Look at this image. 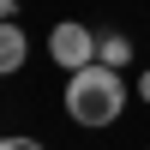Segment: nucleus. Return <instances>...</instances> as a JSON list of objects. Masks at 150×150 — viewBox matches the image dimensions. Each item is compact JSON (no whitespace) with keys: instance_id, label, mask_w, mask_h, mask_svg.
I'll list each match as a JSON object with an SVG mask.
<instances>
[{"instance_id":"20e7f679","label":"nucleus","mask_w":150,"mask_h":150,"mask_svg":"<svg viewBox=\"0 0 150 150\" xmlns=\"http://www.w3.org/2000/svg\"><path fill=\"white\" fill-rule=\"evenodd\" d=\"M132 54H138V48H132V36H120V30H96V60H102V66L126 72Z\"/></svg>"},{"instance_id":"39448f33","label":"nucleus","mask_w":150,"mask_h":150,"mask_svg":"<svg viewBox=\"0 0 150 150\" xmlns=\"http://www.w3.org/2000/svg\"><path fill=\"white\" fill-rule=\"evenodd\" d=\"M0 150H42L36 138H0Z\"/></svg>"},{"instance_id":"6e6552de","label":"nucleus","mask_w":150,"mask_h":150,"mask_svg":"<svg viewBox=\"0 0 150 150\" xmlns=\"http://www.w3.org/2000/svg\"><path fill=\"white\" fill-rule=\"evenodd\" d=\"M144 150H150V144H144Z\"/></svg>"},{"instance_id":"7ed1b4c3","label":"nucleus","mask_w":150,"mask_h":150,"mask_svg":"<svg viewBox=\"0 0 150 150\" xmlns=\"http://www.w3.org/2000/svg\"><path fill=\"white\" fill-rule=\"evenodd\" d=\"M24 60H30V36L18 30V18H0V78H12Z\"/></svg>"},{"instance_id":"f03ea898","label":"nucleus","mask_w":150,"mask_h":150,"mask_svg":"<svg viewBox=\"0 0 150 150\" xmlns=\"http://www.w3.org/2000/svg\"><path fill=\"white\" fill-rule=\"evenodd\" d=\"M48 60H54L60 72L90 66V60H96V30H90V24H78V18H60L54 30H48Z\"/></svg>"},{"instance_id":"f257e3e1","label":"nucleus","mask_w":150,"mask_h":150,"mask_svg":"<svg viewBox=\"0 0 150 150\" xmlns=\"http://www.w3.org/2000/svg\"><path fill=\"white\" fill-rule=\"evenodd\" d=\"M126 72L102 66V60H90V66L66 72V120L84 132H108L120 126V114H126Z\"/></svg>"},{"instance_id":"0eeeda50","label":"nucleus","mask_w":150,"mask_h":150,"mask_svg":"<svg viewBox=\"0 0 150 150\" xmlns=\"http://www.w3.org/2000/svg\"><path fill=\"white\" fill-rule=\"evenodd\" d=\"M138 102H150V72H144V78H138Z\"/></svg>"},{"instance_id":"423d86ee","label":"nucleus","mask_w":150,"mask_h":150,"mask_svg":"<svg viewBox=\"0 0 150 150\" xmlns=\"http://www.w3.org/2000/svg\"><path fill=\"white\" fill-rule=\"evenodd\" d=\"M0 18H18V0H0Z\"/></svg>"}]
</instances>
